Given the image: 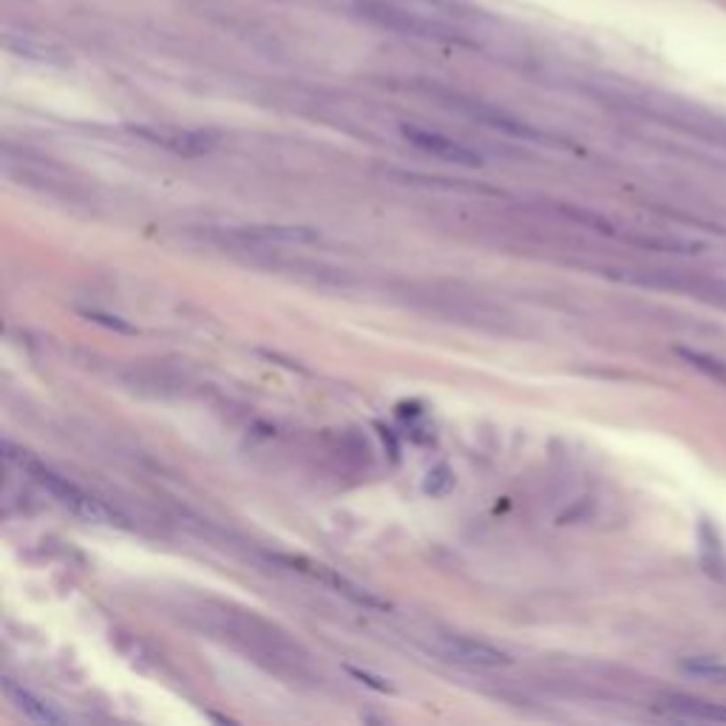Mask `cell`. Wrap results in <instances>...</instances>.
Segmentation results:
<instances>
[{
	"instance_id": "1",
	"label": "cell",
	"mask_w": 726,
	"mask_h": 726,
	"mask_svg": "<svg viewBox=\"0 0 726 726\" xmlns=\"http://www.w3.org/2000/svg\"><path fill=\"white\" fill-rule=\"evenodd\" d=\"M18 454H6V457H9V460H18L20 466H26V471L32 474L35 483L46 488V491L57 502H60V506H66L71 514H77L80 520L97 523V525H123V516L116 514L114 508H108L102 499H97V497H92L88 491H83L80 485H74L68 477H63V474H57V471L40 466L35 460H28V457H18Z\"/></svg>"
},
{
	"instance_id": "2",
	"label": "cell",
	"mask_w": 726,
	"mask_h": 726,
	"mask_svg": "<svg viewBox=\"0 0 726 726\" xmlns=\"http://www.w3.org/2000/svg\"><path fill=\"white\" fill-rule=\"evenodd\" d=\"M355 9H358V14L363 20L383 26V28H392V32H400V35L435 37V40H451V37L460 40V32H457V28L426 18V14L406 12V9H400L395 4H383V0H358Z\"/></svg>"
},
{
	"instance_id": "3",
	"label": "cell",
	"mask_w": 726,
	"mask_h": 726,
	"mask_svg": "<svg viewBox=\"0 0 726 726\" xmlns=\"http://www.w3.org/2000/svg\"><path fill=\"white\" fill-rule=\"evenodd\" d=\"M400 133L420 151L432 154L443 162H454V165H466V168H477L483 165V156L477 151H471L463 142H457L451 137H443L437 131H428L420 125H400Z\"/></svg>"
},
{
	"instance_id": "4",
	"label": "cell",
	"mask_w": 726,
	"mask_h": 726,
	"mask_svg": "<svg viewBox=\"0 0 726 726\" xmlns=\"http://www.w3.org/2000/svg\"><path fill=\"white\" fill-rule=\"evenodd\" d=\"M440 653L449 661L468 664V666H502L508 664V653H502L499 647H491L485 642H474L466 635H443L440 639Z\"/></svg>"
},
{
	"instance_id": "5",
	"label": "cell",
	"mask_w": 726,
	"mask_h": 726,
	"mask_svg": "<svg viewBox=\"0 0 726 726\" xmlns=\"http://www.w3.org/2000/svg\"><path fill=\"white\" fill-rule=\"evenodd\" d=\"M661 709L670 718L692 721V723H726V706L709 704L692 695H666L661 701Z\"/></svg>"
},
{
	"instance_id": "6",
	"label": "cell",
	"mask_w": 726,
	"mask_h": 726,
	"mask_svg": "<svg viewBox=\"0 0 726 726\" xmlns=\"http://www.w3.org/2000/svg\"><path fill=\"white\" fill-rule=\"evenodd\" d=\"M4 692L9 695V698L14 701V706H18L26 718H32V721H37V723H63V721H66L52 704L43 701L40 695L28 692L26 687H18V684H14V681H9V678L4 681Z\"/></svg>"
},
{
	"instance_id": "7",
	"label": "cell",
	"mask_w": 726,
	"mask_h": 726,
	"mask_svg": "<svg viewBox=\"0 0 726 726\" xmlns=\"http://www.w3.org/2000/svg\"><path fill=\"white\" fill-rule=\"evenodd\" d=\"M698 539H701V562H704V570L709 576H715V579L726 582V551L721 545V537L715 525L709 520H701L698 525Z\"/></svg>"
},
{
	"instance_id": "8",
	"label": "cell",
	"mask_w": 726,
	"mask_h": 726,
	"mask_svg": "<svg viewBox=\"0 0 726 726\" xmlns=\"http://www.w3.org/2000/svg\"><path fill=\"white\" fill-rule=\"evenodd\" d=\"M140 133L145 140H154L173 148L180 154H202L211 151V140L204 133H180V131H151V128H140Z\"/></svg>"
},
{
	"instance_id": "9",
	"label": "cell",
	"mask_w": 726,
	"mask_h": 726,
	"mask_svg": "<svg viewBox=\"0 0 726 726\" xmlns=\"http://www.w3.org/2000/svg\"><path fill=\"white\" fill-rule=\"evenodd\" d=\"M675 355L681 361H687L692 369H698V372L706 375L709 380H715V383H721V387H726V363L721 358H713V355L698 352V349H687V347H678Z\"/></svg>"
},
{
	"instance_id": "10",
	"label": "cell",
	"mask_w": 726,
	"mask_h": 726,
	"mask_svg": "<svg viewBox=\"0 0 726 726\" xmlns=\"http://www.w3.org/2000/svg\"><path fill=\"white\" fill-rule=\"evenodd\" d=\"M681 670L690 673V675H698L704 681H718V684H726V664H721L715 658H704V656L684 658V661H681Z\"/></svg>"
},
{
	"instance_id": "11",
	"label": "cell",
	"mask_w": 726,
	"mask_h": 726,
	"mask_svg": "<svg viewBox=\"0 0 726 726\" xmlns=\"http://www.w3.org/2000/svg\"><path fill=\"white\" fill-rule=\"evenodd\" d=\"M426 494H432V497H446L451 488H454V471L449 466H437L426 474Z\"/></svg>"
},
{
	"instance_id": "12",
	"label": "cell",
	"mask_w": 726,
	"mask_h": 726,
	"mask_svg": "<svg viewBox=\"0 0 726 726\" xmlns=\"http://www.w3.org/2000/svg\"><path fill=\"white\" fill-rule=\"evenodd\" d=\"M92 321H100V323H106V327H116V330H123V332H133L128 323H123L120 318H111V315H100V313H85Z\"/></svg>"
}]
</instances>
